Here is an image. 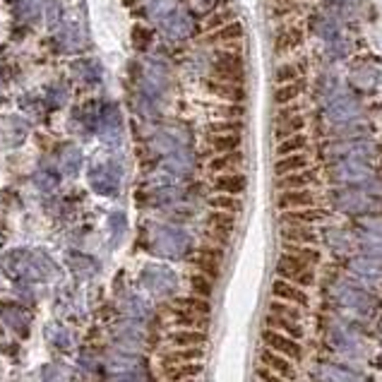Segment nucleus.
<instances>
[{"mask_svg": "<svg viewBox=\"0 0 382 382\" xmlns=\"http://www.w3.org/2000/svg\"><path fill=\"white\" fill-rule=\"evenodd\" d=\"M272 296H275L277 301L296 305V308H305V305H308V294H305L301 286L289 284V281H284V279H277L275 284H272Z\"/></svg>", "mask_w": 382, "mask_h": 382, "instance_id": "obj_3", "label": "nucleus"}, {"mask_svg": "<svg viewBox=\"0 0 382 382\" xmlns=\"http://www.w3.org/2000/svg\"><path fill=\"white\" fill-rule=\"evenodd\" d=\"M298 130H303V118L294 116L291 120L289 118H284V120H279V125H277V138H279V142H281V140L298 135Z\"/></svg>", "mask_w": 382, "mask_h": 382, "instance_id": "obj_20", "label": "nucleus"}, {"mask_svg": "<svg viewBox=\"0 0 382 382\" xmlns=\"http://www.w3.org/2000/svg\"><path fill=\"white\" fill-rule=\"evenodd\" d=\"M296 77H298V68H296V65H281V68L277 70V75H275V79L279 82V87H281V84L296 82Z\"/></svg>", "mask_w": 382, "mask_h": 382, "instance_id": "obj_27", "label": "nucleus"}, {"mask_svg": "<svg viewBox=\"0 0 382 382\" xmlns=\"http://www.w3.org/2000/svg\"><path fill=\"white\" fill-rule=\"evenodd\" d=\"M260 366L267 368V370H272V372H277V375L286 377V380H294L296 377L294 361H289V358L281 356V353L270 351V348H262L260 351Z\"/></svg>", "mask_w": 382, "mask_h": 382, "instance_id": "obj_4", "label": "nucleus"}, {"mask_svg": "<svg viewBox=\"0 0 382 382\" xmlns=\"http://www.w3.org/2000/svg\"><path fill=\"white\" fill-rule=\"evenodd\" d=\"M207 226L212 229V233H231L235 226V214H226V212H212Z\"/></svg>", "mask_w": 382, "mask_h": 382, "instance_id": "obj_16", "label": "nucleus"}, {"mask_svg": "<svg viewBox=\"0 0 382 382\" xmlns=\"http://www.w3.org/2000/svg\"><path fill=\"white\" fill-rule=\"evenodd\" d=\"M301 89H303V87H301L298 82L281 84V87L275 92V101H277V103H291V101H294V99L301 94Z\"/></svg>", "mask_w": 382, "mask_h": 382, "instance_id": "obj_24", "label": "nucleus"}, {"mask_svg": "<svg viewBox=\"0 0 382 382\" xmlns=\"http://www.w3.org/2000/svg\"><path fill=\"white\" fill-rule=\"evenodd\" d=\"M212 92L216 94V97H224V99H231V101H240V99L245 97L243 89L238 87H231V84H209Z\"/></svg>", "mask_w": 382, "mask_h": 382, "instance_id": "obj_26", "label": "nucleus"}, {"mask_svg": "<svg viewBox=\"0 0 382 382\" xmlns=\"http://www.w3.org/2000/svg\"><path fill=\"white\" fill-rule=\"evenodd\" d=\"M277 207L281 212L291 209H305V207H315V195L310 190H286L277 197Z\"/></svg>", "mask_w": 382, "mask_h": 382, "instance_id": "obj_5", "label": "nucleus"}, {"mask_svg": "<svg viewBox=\"0 0 382 382\" xmlns=\"http://www.w3.org/2000/svg\"><path fill=\"white\" fill-rule=\"evenodd\" d=\"M308 147V140L303 135H294V138H286L277 144V154L281 157H291V154H303V149Z\"/></svg>", "mask_w": 382, "mask_h": 382, "instance_id": "obj_18", "label": "nucleus"}, {"mask_svg": "<svg viewBox=\"0 0 382 382\" xmlns=\"http://www.w3.org/2000/svg\"><path fill=\"white\" fill-rule=\"evenodd\" d=\"M202 372L200 363H183V366H171L166 370V380L171 382H186V380H195Z\"/></svg>", "mask_w": 382, "mask_h": 382, "instance_id": "obj_14", "label": "nucleus"}, {"mask_svg": "<svg viewBox=\"0 0 382 382\" xmlns=\"http://www.w3.org/2000/svg\"><path fill=\"white\" fill-rule=\"evenodd\" d=\"M176 305L178 308H186V313H195V315L209 313V303H207L205 298H181Z\"/></svg>", "mask_w": 382, "mask_h": 382, "instance_id": "obj_25", "label": "nucleus"}, {"mask_svg": "<svg viewBox=\"0 0 382 382\" xmlns=\"http://www.w3.org/2000/svg\"><path fill=\"white\" fill-rule=\"evenodd\" d=\"M205 351L202 348H173L164 356V366H183V363H200Z\"/></svg>", "mask_w": 382, "mask_h": 382, "instance_id": "obj_11", "label": "nucleus"}, {"mask_svg": "<svg viewBox=\"0 0 382 382\" xmlns=\"http://www.w3.org/2000/svg\"><path fill=\"white\" fill-rule=\"evenodd\" d=\"M262 344H265L270 351L286 356L289 361H301V358H303V348H301V344L296 342V339L286 337V334L265 329V332H262Z\"/></svg>", "mask_w": 382, "mask_h": 382, "instance_id": "obj_2", "label": "nucleus"}, {"mask_svg": "<svg viewBox=\"0 0 382 382\" xmlns=\"http://www.w3.org/2000/svg\"><path fill=\"white\" fill-rule=\"evenodd\" d=\"M209 207L214 212H226V214H238L243 209V202L233 195H214L209 197Z\"/></svg>", "mask_w": 382, "mask_h": 382, "instance_id": "obj_17", "label": "nucleus"}, {"mask_svg": "<svg viewBox=\"0 0 382 382\" xmlns=\"http://www.w3.org/2000/svg\"><path fill=\"white\" fill-rule=\"evenodd\" d=\"M190 286L197 296H209L212 294V281L207 279L205 275H192L190 277Z\"/></svg>", "mask_w": 382, "mask_h": 382, "instance_id": "obj_28", "label": "nucleus"}, {"mask_svg": "<svg viewBox=\"0 0 382 382\" xmlns=\"http://www.w3.org/2000/svg\"><path fill=\"white\" fill-rule=\"evenodd\" d=\"M212 147L219 154L235 152V149L240 147V138L238 135H214V138H212Z\"/></svg>", "mask_w": 382, "mask_h": 382, "instance_id": "obj_21", "label": "nucleus"}, {"mask_svg": "<svg viewBox=\"0 0 382 382\" xmlns=\"http://www.w3.org/2000/svg\"><path fill=\"white\" fill-rule=\"evenodd\" d=\"M209 130L214 135H238L240 123H212Z\"/></svg>", "mask_w": 382, "mask_h": 382, "instance_id": "obj_29", "label": "nucleus"}, {"mask_svg": "<svg viewBox=\"0 0 382 382\" xmlns=\"http://www.w3.org/2000/svg\"><path fill=\"white\" fill-rule=\"evenodd\" d=\"M322 219V212L315 207H305V209H291L281 214V224L284 226H308Z\"/></svg>", "mask_w": 382, "mask_h": 382, "instance_id": "obj_7", "label": "nucleus"}, {"mask_svg": "<svg viewBox=\"0 0 382 382\" xmlns=\"http://www.w3.org/2000/svg\"><path fill=\"white\" fill-rule=\"evenodd\" d=\"M257 380L260 382H291V380H286V377H281V375H277V372H272V370H267V368H257Z\"/></svg>", "mask_w": 382, "mask_h": 382, "instance_id": "obj_30", "label": "nucleus"}, {"mask_svg": "<svg viewBox=\"0 0 382 382\" xmlns=\"http://www.w3.org/2000/svg\"><path fill=\"white\" fill-rule=\"evenodd\" d=\"M270 315H279V318H289V320H296V322H298L301 308H296V305H291V303H284V301L272 298L270 301Z\"/></svg>", "mask_w": 382, "mask_h": 382, "instance_id": "obj_22", "label": "nucleus"}, {"mask_svg": "<svg viewBox=\"0 0 382 382\" xmlns=\"http://www.w3.org/2000/svg\"><path fill=\"white\" fill-rule=\"evenodd\" d=\"M284 255H291L296 260L305 262V265L315 267L320 260V253L313 248V245H296V243H284Z\"/></svg>", "mask_w": 382, "mask_h": 382, "instance_id": "obj_13", "label": "nucleus"}, {"mask_svg": "<svg viewBox=\"0 0 382 382\" xmlns=\"http://www.w3.org/2000/svg\"><path fill=\"white\" fill-rule=\"evenodd\" d=\"M214 188L219 192H224V195H238V192H243L245 188V178L238 176V173H229V176H219L214 181Z\"/></svg>", "mask_w": 382, "mask_h": 382, "instance_id": "obj_15", "label": "nucleus"}, {"mask_svg": "<svg viewBox=\"0 0 382 382\" xmlns=\"http://www.w3.org/2000/svg\"><path fill=\"white\" fill-rule=\"evenodd\" d=\"M277 275H279V279L301 286V289H303V286H313V281H315L313 267L296 260L291 255H281L279 257V262H277Z\"/></svg>", "mask_w": 382, "mask_h": 382, "instance_id": "obj_1", "label": "nucleus"}, {"mask_svg": "<svg viewBox=\"0 0 382 382\" xmlns=\"http://www.w3.org/2000/svg\"><path fill=\"white\" fill-rule=\"evenodd\" d=\"M171 344L176 348H200L207 344V334L200 329H178L171 334Z\"/></svg>", "mask_w": 382, "mask_h": 382, "instance_id": "obj_8", "label": "nucleus"}, {"mask_svg": "<svg viewBox=\"0 0 382 382\" xmlns=\"http://www.w3.org/2000/svg\"><path fill=\"white\" fill-rule=\"evenodd\" d=\"M231 20V12H224V15H214L209 22H207V27H219V25H229Z\"/></svg>", "mask_w": 382, "mask_h": 382, "instance_id": "obj_32", "label": "nucleus"}, {"mask_svg": "<svg viewBox=\"0 0 382 382\" xmlns=\"http://www.w3.org/2000/svg\"><path fill=\"white\" fill-rule=\"evenodd\" d=\"M315 181L313 171H298V173H289V176H281L277 181V188L281 192L286 190H308V186Z\"/></svg>", "mask_w": 382, "mask_h": 382, "instance_id": "obj_9", "label": "nucleus"}, {"mask_svg": "<svg viewBox=\"0 0 382 382\" xmlns=\"http://www.w3.org/2000/svg\"><path fill=\"white\" fill-rule=\"evenodd\" d=\"M281 238H284V243H296V245L318 243V235H315L308 226H284V229H281Z\"/></svg>", "mask_w": 382, "mask_h": 382, "instance_id": "obj_10", "label": "nucleus"}, {"mask_svg": "<svg viewBox=\"0 0 382 382\" xmlns=\"http://www.w3.org/2000/svg\"><path fill=\"white\" fill-rule=\"evenodd\" d=\"M265 324H267V329H272V332L286 334V337L296 339V342L303 337V327H301V322H296V320L279 318V315H270V313H267Z\"/></svg>", "mask_w": 382, "mask_h": 382, "instance_id": "obj_6", "label": "nucleus"}, {"mask_svg": "<svg viewBox=\"0 0 382 382\" xmlns=\"http://www.w3.org/2000/svg\"><path fill=\"white\" fill-rule=\"evenodd\" d=\"M214 3H216V0H195V3H192V8H195L197 12L212 10V8H214Z\"/></svg>", "mask_w": 382, "mask_h": 382, "instance_id": "obj_33", "label": "nucleus"}, {"mask_svg": "<svg viewBox=\"0 0 382 382\" xmlns=\"http://www.w3.org/2000/svg\"><path fill=\"white\" fill-rule=\"evenodd\" d=\"M238 36H243V27L238 22H229L221 29H216L214 34L209 36V41H235Z\"/></svg>", "mask_w": 382, "mask_h": 382, "instance_id": "obj_23", "label": "nucleus"}, {"mask_svg": "<svg viewBox=\"0 0 382 382\" xmlns=\"http://www.w3.org/2000/svg\"><path fill=\"white\" fill-rule=\"evenodd\" d=\"M301 44V31H286L284 36L279 39V49H294V46Z\"/></svg>", "mask_w": 382, "mask_h": 382, "instance_id": "obj_31", "label": "nucleus"}, {"mask_svg": "<svg viewBox=\"0 0 382 382\" xmlns=\"http://www.w3.org/2000/svg\"><path fill=\"white\" fill-rule=\"evenodd\" d=\"M243 162V157H240V152H229V154H221V157L212 159L209 162V171L214 173H221V171H233L238 164Z\"/></svg>", "mask_w": 382, "mask_h": 382, "instance_id": "obj_19", "label": "nucleus"}, {"mask_svg": "<svg viewBox=\"0 0 382 382\" xmlns=\"http://www.w3.org/2000/svg\"><path fill=\"white\" fill-rule=\"evenodd\" d=\"M308 168V157L305 154H291V157H281L279 162L275 164V173L277 176H289V173H298Z\"/></svg>", "mask_w": 382, "mask_h": 382, "instance_id": "obj_12", "label": "nucleus"}]
</instances>
